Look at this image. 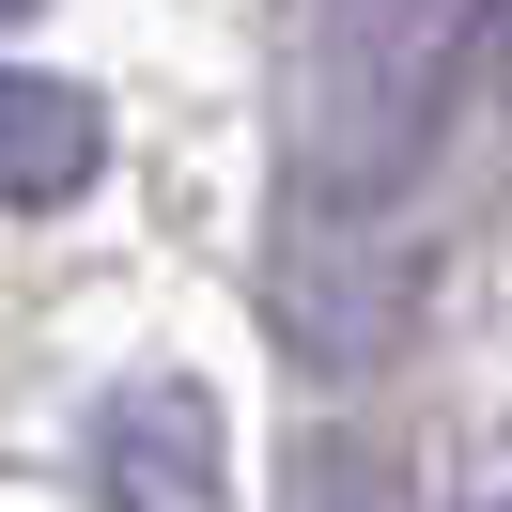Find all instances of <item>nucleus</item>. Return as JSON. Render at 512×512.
Returning <instances> with one entry per match:
<instances>
[{
    "instance_id": "f257e3e1",
    "label": "nucleus",
    "mask_w": 512,
    "mask_h": 512,
    "mask_svg": "<svg viewBox=\"0 0 512 512\" xmlns=\"http://www.w3.org/2000/svg\"><path fill=\"white\" fill-rule=\"evenodd\" d=\"M94 512H233V419L202 373H125L94 404Z\"/></svg>"
},
{
    "instance_id": "f03ea898",
    "label": "nucleus",
    "mask_w": 512,
    "mask_h": 512,
    "mask_svg": "<svg viewBox=\"0 0 512 512\" xmlns=\"http://www.w3.org/2000/svg\"><path fill=\"white\" fill-rule=\"evenodd\" d=\"M109 171V109L78 94V78H47V63H0V202H78Z\"/></svg>"
},
{
    "instance_id": "39448f33",
    "label": "nucleus",
    "mask_w": 512,
    "mask_h": 512,
    "mask_svg": "<svg viewBox=\"0 0 512 512\" xmlns=\"http://www.w3.org/2000/svg\"><path fill=\"white\" fill-rule=\"evenodd\" d=\"M481 512H512V497H481Z\"/></svg>"
},
{
    "instance_id": "20e7f679",
    "label": "nucleus",
    "mask_w": 512,
    "mask_h": 512,
    "mask_svg": "<svg viewBox=\"0 0 512 512\" xmlns=\"http://www.w3.org/2000/svg\"><path fill=\"white\" fill-rule=\"evenodd\" d=\"M16 16H32V0H0V32H16Z\"/></svg>"
},
{
    "instance_id": "7ed1b4c3",
    "label": "nucleus",
    "mask_w": 512,
    "mask_h": 512,
    "mask_svg": "<svg viewBox=\"0 0 512 512\" xmlns=\"http://www.w3.org/2000/svg\"><path fill=\"white\" fill-rule=\"evenodd\" d=\"M466 78L497 94V125H512V0H481V16H466Z\"/></svg>"
}]
</instances>
